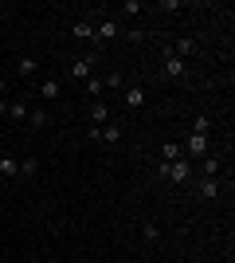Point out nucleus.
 I'll return each mask as SVG.
<instances>
[{
	"label": "nucleus",
	"mask_w": 235,
	"mask_h": 263,
	"mask_svg": "<svg viewBox=\"0 0 235 263\" xmlns=\"http://www.w3.org/2000/svg\"><path fill=\"white\" fill-rule=\"evenodd\" d=\"M0 177H4V181H12V177H20V161H16V157H0Z\"/></svg>",
	"instance_id": "nucleus-10"
},
{
	"label": "nucleus",
	"mask_w": 235,
	"mask_h": 263,
	"mask_svg": "<svg viewBox=\"0 0 235 263\" xmlns=\"http://www.w3.org/2000/svg\"><path fill=\"white\" fill-rule=\"evenodd\" d=\"M118 32H122V28H118V20H102L98 28H94V44H106V40H114Z\"/></svg>",
	"instance_id": "nucleus-5"
},
{
	"label": "nucleus",
	"mask_w": 235,
	"mask_h": 263,
	"mask_svg": "<svg viewBox=\"0 0 235 263\" xmlns=\"http://www.w3.org/2000/svg\"><path fill=\"white\" fill-rule=\"evenodd\" d=\"M98 142L118 145V142H122V122H106V126H102V138H98Z\"/></svg>",
	"instance_id": "nucleus-8"
},
{
	"label": "nucleus",
	"mask_w": 235,
	"mask_h": 263,
	"mask_svg": "<svg viewBox=\"0 0 235 263\" xmlns=\"http://www.w3.org/2000/svg\"><path fill=\"white\" fill-rule=\"evenodd\" d=\"M177 157H184V149H180L177 142H165V149H161V165H168V161H177Z\"/></svg>",
	"instance_id": "nucleus-12"
},
{
	"label": "nucleus",
	"mask_w": 235,
	"mask_h": 263,
	"mask_svg": "<svg viewBox=\"0 0 235 263\" xmlns=\"http://www.w3.org/2000/svg\"><path fill=\"white\" fill-rule=\"evenodd\" d=\"M90 263H94V259H90Z\"/></svg>",
	"instance_id": "nucleus-28"
},
{
	"label": "nucleus",
	"mask_w": 235,
	"mask_h": 263,
	"mask_svg": "<svg viewBox=\"0 0 235 263\" xmlns=\"http://www.w3.org/2000/svg\"><path fill=\"white\" fill-rule=\"evenodd\" d=\"M168 55H177V59H184V63H188L192 55H196V40H177V44L168 47Z\"/></svg>",
	"instance_id": "nucleus-6"
},
{
	"label": "nucleus",
	"mask_w": 235,
	"mask_h": 263,
	"mask_svg": "<svg viewBox=\"0 0 235 263\" xmlns=\"http://www.w3.org/2000/svg\"><path fill=\"white\" fill-rule=\"evenodd\" d=\"M102 87H110V90H118V87H122V75H106V79H102Z\"/></svg>",
	"instance_id": "nucleus-25"
},
{
	"label": "nucleus",
	"mask_w": 235,
	"mask_h": 263,
	"mask_svg": "<svg viewBox=\"0 0 235 263\" xmlns=\"http://www.w3.org/2000/svg\"><path fill=\"white\" fill-rule=\"evenodd\" d=\"M161 8H165V12H180V8H184V0H161Z\"/></svg>",
	"instance_id": "nucleus-24"
},
{
	"label": "nucleus",
	"mask_w": 235,
	"mask_h": 263,
	"mask_svg": "<svg viewBox=\"0 0 235 263\" xmlns=\"http://www.w3.org/2000/svg\"><path fill=\"white\" fill-rule=\"evenodd\" d=\"M71 35H75V40H94V28H90L87 20H78L75 28H71Z\"/></svg>",
	"instance_id": "nucleus-16"
},
{
	"label": "nucleus",
	"mask_w": 235,
	"mask_h": 263,
	"mask_svg": "<svg viewBox=\"0 0 235 263\" xmlns=\"http://www.w3.org/2000/svg\"><path fill=\"white\" fill-rule=\"evenodd\" d=\"M94 63H98V51L82 55V59H71V79H90V71H94Z\"/></svg>",
	"instance_id": "nucleus-4"
},
{
	"label": "nucleus",
	"mask_w": 235,
	"mask_h": 263,
	"mask_svg": "<svg viewBox=\"0 0 235 263\" xmlns=\"http://www.w3.org/2000/svg\"><path fill=\"white\" fill-rule=\"evenodd\" d=\"M161 177H165V181H173V185H184V181L192 177V161H188V157H177V161L161 165Z\"/></svg>",
	"instance_id": "nucleus-1"
},
{
	"label": "nucleus",
	"mask_w": 235,
	"mask_h": 263,
	"mask_svg": "<svg viewBox=\"0 0 235 263\" xmlns=\"http://www.w3.org/2000/svg\"><path fill=\"white\" fill-rule=\"evenodd\" d=\"M141 102H145V90H141V87H130V90H125V106H130V110H137Z\"/></svg>",
	"instance_id": "nucleus-15"
},
{
	"label": "nucleus",
	"mask_w": 235,
	"mask_h": 263,
	"mask_svg": "<svg viewBox=\"0 0 235 263\" xmlns=\"http://www.w3.org/2000/svg\"><path fill=\"white\" fill-rule=\"evenodd\" d=\"M39 173V161H35V157H24L20 161V177H35Z\"/></svg>",
	"instance_id": "nucleus-18"
},
{
	"label": "nucleus",
	"mask_w": 235,
	"mask_h": 263,
	"mask_svg": "<svg viewBox=\"0 0 235 263\" xmlns=\"http://www.w3.org/2000/svg\"><path fill=\"white\" fill-rule=\"evenodd\" d=\"M87 90L94 95V99H98V95H102V79H94V75H90V79H87Z\"/></svg>",
	"instance_id": "nucleus-23"
},
{
	"label": "nucleus",
	"mask_w": 235,
	"mask_h": 263,
	"mask_svg": "<svg viewBox=\"0 0 235 263\" xmlns=\"http://www.w3.org/2000/svg\"><path fill=\"white\" fill-rule=\"evenodd\" d=\"M200 197L204 200H216V197H220V181H216V177H204V181H200Z\"/></svg>",
	"instance_id": "nucleus-11"
},
{
	"label": "nucleus",
	"mask_w": 235,
	"mask_h": 263,
	"mask_svg": "<svg viewBox=\"0 0 235 263\" xmlns=\"http://www.w3.org/2000/svg\"><path fill=\"white\" fill-rule=\"evenodd\" d=\"M59 95H63V87H59V79H44V83H39V99H44V102H55Z\"/></svg>",
	"instance_id": "nucleus-7"
},
{
	"label": "nucleus",
	"mask_w": 235,
	"mask_h": 263,
	"mask_svg": "<svg viewBox=\"0 0 235 263\" xmlns=\"http://www.w3.org/2000/svg\"><path fill=\"white\" fill-rule=\"evenodd\" d=\"M16 71H20V75H35V71H39V59H32V55H20Z\"/></svg>",
	"instance_id": "nucleus-14"
},
{
	"label": "nucleus",
	"mask_w": 235,
	"mask_h": 263,
	"mask_svg": "<svg viewBox=\"0 0 235 263\" xmlns=\"http://www.w3.org/2000/svg\"><path fill=\"white\" fill-rule=\"evenodd\" d=\"M212 130V114H196V122H192V134H208Z\"/></svg>",
	"instance_id": "nucleus-17"
},
{
	"label": "nucleus",
	"mask_w": 235,
	"mask_h": 263,
	"mask_svg": "<svg viewBox=\"0 0 235 263\" xmlns=\"http://www.w3.org/2000/svg\"><path fill=\"white\" fill-rule=\"evenodd\" d=\"M4 114H8V102H4V99H0V118H4Z\"/></svg>",
	"instance_id": "nucleus-26"
},
{
	"label": "nucleus",
	"mask_w": 235,
	"mask_h": 263,
	"mask_svg": "<svg viewBox=\"0 0 235 263\" xmlns=\"http://www.w3.org/2000/svg\"><path fill=\"white\" fill-rule=\"evenodd\" d=\"M28 122H32L35 130H39V126H47V110H28Z\"/></svg>",
	"instance_id": "nucleus-19"
},
{
	"label": "nucleus",
	"mask_w": 235,
	"mask_h": 263,
	"mask_svg": "<svg viewBox=\"0 0 235 263\" xmlns=\"http://www.w3.org/2000/svg\"><path fill=\"white\" fill-rule=\"evenodd\" d=\"M0 99H4V79H0Z\"/></svg>",
	"instance_id": "nucleus-27"
},
{
	"label": "nucleus",
	"mask_w": 235,
	"mask_h": 263,
	"mask_svg": "<svg viewBox=\"0 0 235 263\" xmlns=\"http://www.w3.org/2000/svg\"><path fill=\"white\" fill-rule=\"evenodd\" d=\"M141 236H145V240H149V243H153V240H157V236H161V228H157L153 220H145V224H141Z\"/></svg>",
	"instance_id": "nucleus-20"
},
{
	"label": "nucleus",
	"mask_w": 235,
	"mask_h": 263,
	"mask_svg": "<svg viewBox=\"0 0 235 263\" xmlns=\"http://www.w3.org/2000/svg\"><path fill=\"white\" fill-rule=\"evenodd\" d=\"M141 8H145L141 0H125V4H122V12H130V16H137V12H141Z\"/></svg>",
	"instance_id": "nucleus-22"
},
{
	"label": "nucleus",
	"mask_w": 235,
	"mask_h": 263,
	"mask_svg": "<svg viewBox=\"0 0 235 263\" xmlns=\"http://www.w3.org/2000/svg\"><path fill=\"white\" fill-rule=\"evenodd\" d=\"M90 122H94V126H106V122H110V106H106V102H94V106H90Z\"/></svg>",
	"instance_id": "nucleus-9"
},
{
	"label": "nucleus",
	"mask_w": 235,
	"mask_h": 263,
	"mask_svg": "<svg viewBox=\"0 0 235 263\" xmlns=\"http://www.w3.org/2000/svg\"><path fill=\"white\" fill-rule=\"evenodd\" d=\"M200 173H204V177H216V173H220V157H216V154L200 157Z\"/></svg>",
	"instance_id": "nucleus-13"
},
{
	"label": "nucleus",
	"mask_w": 235,
	"mask_h": 263,
	"mask_svg": "<svg viewBox=\"0 0 235 263\" xmlns=\"http://www.w3.org/2000/svg\"><path fill=\"white\" fill-rule=\"evenodd\" d=\"M8 114H12L16 122H24V118H28V106H24V102H12V106H8Z\"/></svg>",
	"instance_id": "nucleus-21"
},
{
	"label": "nucleus",
	"mask_w": 235,
	"mask_h": 263,
	"mask_svg": "<svg viewBox=\"0 0 235 263\" xmlns=\"http://www.w3.org/2000/svg\"><path fill=\"white\" fill-rule=\"evenodd\" d=\"M184 157H188V161H200V157H208V134H192L188 145H184Z\"/></svg>",
	"instance_id": "nucleus-3"
},
{
	"label": "nucleus",
	"mask_w": 235,
	"mask_h": 263,
	"mask_svg": "<svg viewBox=\"0 0 235 263\" xmlns=\"http://www.w3.org/2000/svg\"><path fill=\"white\" fill-rule=\"evenodd\" d=\"M161 71H165L168 79H184V75H188V63H184V59H177V55H168V44H165V55H161Z\"/></svg>",
	"instance_id": "nucleus-2"
}]
</instances>
